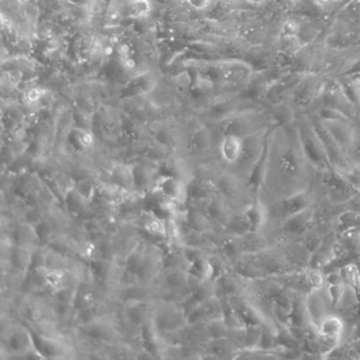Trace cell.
Returning <instances> with one entry per match:
<instances>
[{
	"label": "cell",
	"instance_id": "cell-36",
	"mask_svg": "<svg viewBox=\"0 0 360 360\" xmlns=\"http://www.w3.org/2000/svg\"><path fill=\"white\" fill-rule=\"evenodd\" d=\"M355 124L357 126H360V108L358 109L357 115H356Z\"/></svg>",
	"mask_w": 360,
	"mask_h": 360
},
{
	"label": "cell",
	"instance_id": "cell-19",
	"mask_svg": "<svg viewBox=\"0 0 360 360\" xmlns=\"http://www.w3.org/2000/svg\"><path fill=\"white\" fill-rule=\"evenodd\" d=\"M239 351L229 337L210 339L204 347L203 359H236Z\"/></svg>",
	"mask_w": 360,
	"mask_h": 360
},
{
	"label": "cell",
	"instance_id": "cell-33",
	"mask_svg": "<svg viewBox=\"0 0 360 360\" xmlns=\"http://www.w3.org/2000/svg\"><path fill=\"white\" fill-rule=\"evenodd\" d=\"M8 77H9L8 79H9L11 83H20V79H22V73L18 70L10 71V72L8 73Z\"/></svg>",
	"mask_w": 360,
	"mask_h": 360
},
{
	"label": "cell",
	"instance_id": "cell-2",
	"mask_svg": "<svg viewBox=\"0 0 360 360\" xmlns=\"http://www.w3.org/2000/svg\"><path fill=\"white\" fill-rule=\"evenodd\" d=\"M47 359L37 345L33 330L12 316L0 317V359Z\"/></svg>",
	"mask_w": 360,
	"mask_h": 360
},
{
	"label": "cell",
	"instance_id": "cell-30",
	"mask_svg": "<svg viewBox=\"0 0 360 360\" xmlns=\"http://www.w3.org/2000/svg\"><path fill=\"white\" fill-rule=\"evenodd\" d=\"M46 92H47V90H46L45 88H31L26 94L27 103L30 105L37 104V103L43 100L44 96H46Z\"/></svg>",
	"mask_w": 360,
	"mask_h": 360
},
{
	"label": "cell",
	"instance_id": "cell-32",
	"mask_svg": "<svg viewBox=\"0 0 360 360\" xmlns=\"http://www.w3.org/2000/svg\"><path fill=\"white\" fill-rule=\"evenodd\" d=\"M117 53L120 54L121 58H129L130 56V47L127 44H121L117 47Z\"/></svg>",
	"mask_w": 360,
	"mask_h": 360
},
{
	"label": "cell",
	"instance_id": "cell-3",
	"mask_svg": "<svg viewBox=\"0 0 360 360\" xmlns=\"http://www.w3.org/2000/svg\"><path fill=\"white\" fill-rule=\"evenodd\" d=\"M318 195H319V191H318L315 182L314 186L307 191H300V193L277 200V201L264 203L267 210V224L263 231L269 229L271 233H269V235H271L284 220L315 205L318 202Z\"/></svg>",
	"mask_w": 360,
	"mask_h": 360
},
{
	"label": "cell",
	"instance_id": "cell-5",
	"mask_svg": "<svg viewBox=\"0 0 360 360\" xmlns=\"http://www.w3.org/2000/svg\"><path fill=\"white\" fill-rule=\"evenodd\" d=\"M301 148L307 161L318 172L334 169L326 157L321 140L314 127L309 113H299L296 120Z\"/></svg>",
	"mask_w": 360,
	"mask_h": 360
},
{
	"label": "cell",
	"instance_id": "cell-15",
	"mask_svg": "<svg viewBox=\"0 0 360 360\" xmlns=\"http://www.w3.org/2000/svg\"><path fill=\"white\" fill-rule=\"evenodd\" d=\"M319 121L321 122L326 131L332 136L333 140L347 155L349 147L353 142L354 134H355V123L341 121V120H326V121L319 120Z\"/></svg>",
	"mask_w": 360,
	"mask_h": 360
},
{
	"label": "cell",
	"instance_id": "cell-31",
	"mask_svg": "<svg viewBox=\"0 0 360 360\" xmlns=\"http://www.w3.org/2000/svg\"><path fill=\"white\" fill-rule=\"evenodd\" d=\"M191 8L195 10H205L212 6V0H187Z\"/></svg>",
	"mask_w": 360,
	"mask_h": 360
},
{
	"label": "cell",
	"instance_id": "cell-16",
	"mask_svg": "<svg viewBox=\"0 0 360 360\" xmlns=\"http://www.w3.org/2000/svg\"><path fill=\"white\" fill-rule=\"evenodd\" d=\"M46 182L56 191L60 201L64 203L70 193L75 191L77 180L75 176L65 170L54 169L41 172Z\"/></svg>",
	"mask_w": 360,
	"mask_h": 360
},
{
	"label": "cell",
	"instance_id": "cell-39",
	"mask_svg": "<svg viewBox=\"0 0 360 360\" xmlns=\"http://www.w3.org/2000/svg\"><path fill=\"white\" fill-rule=\"evenodd\" d=\"M184 1H187V0H184Z\"/></svg>",
	"mask_w": 360,
	"mask_h": 360
},
{
	"label": "cell",
	"instance_id": "cell-26",
	"mask_svg": "<svg viewBox=\"0 0 360 360\" xmlns=\"http://www.w3.org/2000/svg\"><path fill=\"white\" fill-rule=\"evenodd\" d=\"M127 12L128 18H145L153 12V4L150 0H130Z\"/></svg>",
	"mask_w": 360,
	"mask_h": 360
},
{
	"label": "cell",
	"instance_id": "cell-12",
	"mask_svg": "<svg viewBox=\"0 0 360 360\" xmlns=\"http://www.w3.org/2000/svg\"><path fill=\"white\" fill-rule=\"evenodd\" d=\"M309 115L311 117V122H313L314 127H315L316 131H317L318 136H319L320 140H321L322 145H323L324 150H326V157H328L330 166L337 172H340V174L349 170L353 165H352L345 151L333 140L332 136L326 131L321 122L315 115H311V113H309Z\"/></svg>",
	"mask_w": 360,
	"mask_h": 360
},
{
	"label": "cell",
	"instance_id": "cell-22",
	"mask_svg": "<svg viewBox=\"0 0 360 360\" xmlns=\"http://www.w3.org/2000/svg\"><path fill=\"white\" fill-rule=\"evenodd\" d=\"M225 233L233 237L245 235L252 231V225L244 210L233 212L224 229Z\"/></svg>",
	"mask_w": 360,
	"mask_h": 360
},
{
	"label": "cell",
	"instance_id": "cell-17",
	"mask_svg": "<svg viewBox=\"0 0 360 360\" xmlns=\"http://www.w3.org/2000/svg\"><path fill=\"white\" fill-rule=\"evenodd\" d=\"M316 330L319 336L341 343L345 341L347 335V323L342 316L332 311L321 320Z\"/></svg>",
	"mask_w": 360,
	"mask_h": 360
},
{
	"label": "cell",
	"instance_id": "cell-18",
	"mask_svg": "<svg viewBox=\"0 0 360 360\" xmlns=\"http://www.w3.org/2000/svg\"><path fill=\"white\" fill-rule=\"evenodd\" d=\"M243 149V138L235 134H223L218 144V155L224 166L231 167L237 163Z\"/></svg>",
	"mask_w": 360,
	"mask_h": 360
},
{
	"label": "cell",
	"instance_id": "cell-35",
	"mask_svg": "<svg viewBox=\"0 0 360 360\" xmlns=\"http://www.w3.org/2000/svg\"><path fill=\"white\" fill-rule=\"evenodd\" d=\"M122 60H123V65L125 66V68L129 69V70L136 68V60H132L130 56L129 58H122Z\"/></svg>",
	"mask_w": 360,
	"mask_h": 360
},
{
	"label": "cell",
	"instance_id": "cell-1",
	"mask_svg": "<svg viewBox=\"0 0 360 360\" xmlns=\"http://www.w3.org/2000/svg\"><path fill=\"white\" fill-rule=\"evenodd\" d=\"M317 176L301 148L296 121L274 125L267 138L266 169L258 195L261 201L269 203L307 191Z\"/></svg>",
	"mask_w": 360,
	"mask_h": 360
},
{
	"label": "cell",
	"instance_id": "cell-21",
	"mask_svg": "<svg viewBox=\"0 0 360 360\" xmlns=\"http://www.w3.org/2000/svg\"><path fill=\"white\" fill-rule=\"evenodd\" d=\"M107 181L121 185L125 188L136 191L134 188V167L130 162L113 160L109 168Z\"/></svg>",
	"mask_w": 360,
	"mask_h": 360
},
{
	"label": "cell",
	"instance_id": "cell-38",
	"mask_svg": "<svg viewBox=\"0 0 360 360\" xmlns=\"http://www.w3.org/2000/svg\"><path fill=\"white\" fill-rule=\"evenodd\" d=\"M22 1H24V3H29V1H30V0H22Z\"/></svg>",
	"mask_w": 360,
	"mask_h": 360
},
{
	"label": "cell",
	"instance_id": "cell-10",
	"mask_svg": "<svg viewBox=\"0 0 360 360\" xmlns=\"http://www.w3.org/2000/svg\"><path fill=\"white\" fill-rule=\"evenodd\" d=\"M316 206H311L294 216L284 220L277 229H275L271 237L284 238V239L299 240L301 237L314 229L316 218Z\"/></svg>",
	"mask_w": 360,
	"mask_h": 360
},
{
	"label": "cell",
	"instance_id": "cell-25",
	"mask_svg": "<svg viewBox=\"0 0 360 360\" xmlns=\"http://www.w3.org/2000/svg\"><path fill=\"white\" fill-rule=\"evenodd\" d=\"M304 275L309 292L311 290H322V288H326V271L323 269L307 266V269H304Z\"/></svg>",
	"mask_w": 360,
	"mask_h": 360
},
{
	"label": "cell",
	"instance_id": "cell-24",
	"mask_svg": "<svg viewBox=\"0 0 360 360\" xmlns=\"http://www.w3.org/2000/svg\"><path fill=\"white\" fill-rule=\"evenodd\" d=\"M345 284L357 295L360 300V263L357 261H349L340 266Z\"/></svg>",
	"mask_w": 360,
	"mask_h": 360
},
{
	"label": "cell",
	"instance_id": "cell-23",
	"mask_svg": "<svg viewBox=\"0 0 360 360\" xmlns=\"http://www.w3.org/2000/svg\"><path fill=\"white\" fill-rule=\"evenodd\" d=\"M73 193L86 204L90 205L98 197V183L92 178L79 179Z\"/></svg>",
	"mask_w": 360,
	"mask_h": 360
},
{
	"label": "cell",
	"instance_id": "cell-13",
	"mask_svg": "<svg viewBox=\"0 0 360 360\" xmlns=\"http://www.w3.org/2000/svg\"><path fill=\"white\" fill-rule=\"evenodd\" d=\"M188 323L207 324L224 319V301L218 295L197 303L187 311Z\"/></svg>",
	"mask_w": 360,
	"mask_h": 360
},
{
	"label": "cell",
	"instance_id": "cell-34",
	"mask_svg": "<svg viewBox=\"0 0 360 360\" xmlns=\"http://www.w3.org/2000/svg\"><path fill=\"white\" fill-rule=\"evenodd\" d=\"M245 5L252 8H260L269 1V0H243Z\"/></svg>",
	"mask_w": 360,
	"mask_h": 360
},
{
	"label": "cell",
	"instance_id": "cell-11",
	"mask_svg": "<svg viewBox=\"0 0 360 360\" xmlns=\"http://www.w3.org/2000/svg\"><path fill=\"white\" fill-rule=\"evenodd\" d=\"M318 106L328 107V108L341 111L355 123L358 109L349 102L337 77L328 79L326 89H324L323 94H322L321 98L318 103Z\"/></svg>",
	"mask_w": 360,
	"mask_h": 360
},
{
	"label": "cell",
	"instance_id": "cell-28",
	"mask_svg": "<svg viewBox=\"0 0 360 360\" xmlns=\"http://www.w3.org/2000/svg\"><path fill=\"white\" fill-rule=\"evenodd\" d=\"M347 158L352 165L360 166V126L355 124V134H354L353 142L349 147Z\"/></svg>",
	"mask_w": 360,
	"mask_h": 360
},
{
	"label": "cell",
	"instance_id": "cell-9",
	"mask_svg": "<svg viewBox=\"0 0 360 360\" xmlns=\"http://www.w3.org/2000/svg\"><path fill=\"white\" fill-rule=\"evenodd\" d=\"M149 197L158 198L181 207H187L189 200L188 185L174 174L162 172L155 181V187Z\"/></svg>",
	"mask_w": 360,
	"mask_h": 360
},
{
	"label": "cell",
	"instance_id": "cell-7",
	"mask_svg": "<svg viewBox=\"0 0 360 360\" xmlns=\"http://www.w3.org/2000/svg\"><path fill=\"white\" fill-rule=\"evenodd\" d=\"M328 79L317 73L307 72L295 88L288 102L298 113L311 112L317 107Z\"/></svg>",
	"mask_w": 360,
	"mask_h": 360
},
{
	"label": "cell",
	"instance_id": "cell-37",
	"mask_svg": "<svg viewBox=\"0 0 360 360\" xmlns=\"http://www.w3.org/2000/svg\"><path fill=\"white\" fill-rule=\"evenodd\" d=\"M112 48L107 47L106 49H105V54H106V56H111V54H112Z\"/></svg>",
	"mask_w": 360,
	"mask_h": 360
},
{
	"label": "cell",
	"instance_id": "cell-8",
	"mask_svg": "<svg viewBox=\"0 0 360 360\" xmlns=\"http://www.w3.org/2000/svg\"><path fill=\"white\" fill-rule=\"evenodd\" d=\"M273 126L244 138L241 157L235 165L227 168L248 182V179H250L255 166L257 165L263 151H264L267 136H269V130Z\"/></svg>",
	"mask_w": 360,
	"mask_h": 360
},
{
	"label": "cell",
	"instance_id": "cell-4",
	"mask_svg": "<svg viewBox=\"0 0 360 360\" xmlns=\"http://www.w3.org/2000/svg\"><path fill=\"white\" fill-rule=\"evenodd\" d=\"M273 125H275V123L271 110L264 105H261L245 109L227 121L223 122L220 124L219 132L221 136L235 134L244 139Z\"/></svg>",
	"mask_w": 360,
	"mask_h": 360
},
{
	"label": "cell",
	"instance_id": "cell-20",
	"mask_svg": "<svg viewBox=\"0 0 360 360\" xmlns=\"http://www.w3.org/2000/svg\"><path fill=\"white\" fill-rule=\"evenodd\" d=\"M11 236L18 245L32 248L34 250L44 245L37 226L26 221H18Z\"/></svg>",
	"mask_w": 360,
	"mask_h": 360
},
{
	"label": "cell",
	"instance_id": "cell-14",
	"mask_svg": "<svg viewBox=\"0 0 360 360\" xmlns=\"http://www.w3.org/2000/svg\"><path fill=\"white\" fill-rule=\"evenodd\" d=\"M304 309L307 314V321L311 326L317 328L318 324L328 314L332 313L330 299L326 290H311L304 295Z\"/></svg>",
	"mask_w": 360,
	"mask_h": 360
},
{
	"label": "cell",
	"instance_id": "cell-27",
	"mask_svg": "<svg viewBox=\"0 0 360 360\" xmlns=\"http://www.w3.org/2000/svg\"><path fill=\"white\" fill-rule=\"evenodd\" d=\"M318 12L321 13H334L345 0H309Z\"/></svg>",
	"mask_w": 360,
	"mask_h": 360
},
{
	"label": "cell",
	"instance_id": "cell-29",
	"mask_svg": "<svg viewBox=\"0 0 360 360\" xmlns=\"http://www.w3.org/2000/svg\"><path fill=\"white\" fill-rule=\"evenodd\" d=\"M341 174L360 193V166L353 165L349 170Z\"/></svg>",
	"mask_w": 360,
	"mask_h": 360
},
{
	"label": "cell",
	"instance_id": "cell-6",
	"mask_svg": "<svg viewBox=\"0 0 360 360\" xmlns=\"http://www.w3.org/2000/svg\"><path fill=\"white\" fill-rule=\"evenodd\" d=\"M218 195H220L233 212L244 210L254 200L248 182L227 167H223L216 178Z\"/></svg>",
	"mask_w": 360,
	"mask_h": 360
}]
</instances>
